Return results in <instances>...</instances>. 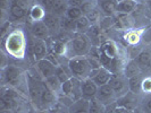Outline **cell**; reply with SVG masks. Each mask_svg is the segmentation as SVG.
<instances>
[{
	"label": "cell",
	"mask_w": 151,
	"mask_h": 113,
	"mask_svg": "<svg viewBox=\"0 0 151 113\" xmlns=\"http://www.w3.org/2000/svg\"><path fill=\"white\" fill-rule=\"evenodd\" d=\"M29 41L25 31L21 27L12 28L5 38L1 40V50L16 60H23L26 57Z\"/></svg>",
	"instance_id": "1"
},
{
	"label": "cell",
	"mask_w": 151,
	"mask_h": 113,
	"mask_svg": "<svg viewBox=\"0 0 151 113\" xmlns=\"http://www.w3.org/2000/svg\"><path fill=\"white\" fill-rule=\"evenodd\" d=\"M26 75L27 72L21 66L9 63L7 67L1 69V86H9L16 88L29 97Z\"/></svg>",
	"instance_id": "2"
},
{
	"label": "cell",
	"mask_w": 151,
	"mask_h": 113,
	"mask_svg": "<svg viewBox=\"0 0 151 113\" xmlns=\"http://www.w3.org/2000/svg\"><path fill=\"white\" fill-rule=\"evenodd\" d=\"M68 45V58L73 57H86L93 46L90 38L86 34L75 33L73 38L67 43Z\"/></svg>",
	"instance_id": "3"
},
{
	"label": "cell",
	"mask_w": 151,
	"mask_h": 113,
	"mask_svg": "<svg viewBox=\"0 0 151 113\" xmlns=\"http://www.w3.org/2000/svg\"><path fill=\"white\" fill-rule=\"evenodd\" d=\"M68 66H69V69L72 71L73 77H76V78H78L81 80L88 79L90 77L91 67L86 57H73V58H69Z\"/></svg>",
	"instance_id": "4"
},
{
	"label": "cell",
	"mask_w": 151,
	"mask_h": 113,
	"mask_svg": "<svg viewBox=\"0 0 151 113\" xmlns=\"http://www.w3.org/2000/svg\"><path fill=\"white\" fill-rule=\"evenodd\" d=\"M29 48L31 49V57L34 61L45 59L49 53V46H48L47 40L34 38L32 35L29 41Z\"/></svg>",
	"instance_id": "5"
},
{
	"label": "cell",
	"mask_w": 151,
	"mask_h": 113,
	"mask_svg": "<svg viewBox=\"0 0 151 113\" xmlns=\"http://www.w3.org/2000/svg\"><path fill=\"white\" fill-rule=\"evenodd\" d=\"M114 17H115V28L119 32H126L133 28H137L134 14L117 13Z\"/></svg>",
	"instance_id": "6"
},
{
	"label": "cell",
	"mask_w": 151,
	"mask_h": 113,
	"mask_svg": "<svg viewBox=\"0 0 151 113\" xmlns=\"http://www.w3.org/2000/svg\"><path fill=\"white\" fill-rule=\"evenodd\" d=\"M141 96L142 95H139V94H135V93L129 90L125 95H123V96L117 98L116 104H117V106L124 107V109L129 110L131 112H133V111H135L136 109L140 106Z\"/></svg>",
	"instance_id": "7"
},
{
	"label": "cell",
	"mask_w": 151,
	"mask_h": 113,
	"mask_svg": "<svg viewBox=\"0 0 151 113\" xmlns=\"http://www.w3.org/2000/svg\"><path fill=\"white\" fill-rule=\"evenodd\" d=\"M110 87L113 88L115 92L117 98L125 95L129 90V78H126L123 74H118V75H113L110 82H109Z\"/></svg>",
	"instance_id": "8"
},
{
	"label": "cell",
	"mask_w": 151,
	"mask_h": 113,
	"mask_svg": "<svg viewBox=\"0 0 151 113\" xmlns=\"http://www.w3.org/2000/svg\"><path fill=\"white\" fill-rule=\"evenodd\" d=\"M96 98L99 99L104 105H106V106L110 105V104H113V103H116V101H117V96H116L115 92H114L113 88L110 87L109 84L99 87Z\"/></svg>",
	"instance_id": "9"
},
{
	"label": "cell",
	"mask_w": 151,
	"mask_h": 113,
	"mask_svg": "<svg viewBox=\"0 0 151 113\" xmlns=\"http://www.w3.org/2000/svg\"><path fill=\"white\" fill-rule=\"evenodd\" d=\"M86 35L90 38L91 43L93 46H100L107 38H109L106 35V33L102 31L99 24H92L89 31L86 32Z\"/></svg>",
	"instance_id": "10"
},
{
	"label": "cell",
	"mask_w": 151,
	"mask_h": 113,
	"mask_svg": "<svg viewBox=\"0 0 151 113\" xmlns=\"http://www.w3.org/2000/svg\"><path fill=\"white\" fill-rule=\"evenodd\" d=\"M30 33L34 38L40 40H48L51 36V33L43 21L30 23Z\"/></svg>",
	"instance_id": "11"
},
{
	"label": "cell",
	"mask_w": 151,
	"mask_h": 113,
	"mask_svg": "<svg viewBox=\"0 0 151 113\" xmlns=\"http://www.w3.org/2000/svg\"><path fill=\"white\" fill-rule=\"evenodd\" d=\"M113 77V74L105 67H101L100 69H96V70H91L90 72V79H92L94 83L100 86H104L109 84L110 79Z\"/></svg>",
	"instance_id": "12"
},
{
	"label": "cell",
	"mask_w": 151,
	"mask_h": 113,
	"mask_svg": "<svg viewBox=\"0 0 151 113\" xmlns=\"http://www.w3.org/2000/svg\"><path fill=\"white\" fill-rule=\"evenodd\" d=\"M48 46H49V51L57 54L58 57H68V45L67 43L60 41L59 38L56 36H50L47 40Z\"/></svg>",
	"instance_id": "13"
},
{
	"label": "cell",
	"mask_w": 151,
	"mask_h": 113,
	"mask_svg": "<svg viewBox=\"0 0 151 113\" xmlns=\"http://www.w3.org/2000/svg\"><path fill=\"white\" fill-rule=\"evenodd\" d=\"M141 34L142 28H133L126 32H122L121 40L124 43V46L141 44Z\"/></svg>",
	"instance_id": "14"
},
{
	"label": "cell",
	"mask_w": 151,
	"mask_h": 113,
	"mask_svg": "<svg viewBox=\"0 0 151 113\" xmlns=\"http://www.w3.org/2000/svg\"><path fill=\"white\" fill-rule=\"evenodd\" d=\"M35 69L38 70V72L40 76L45 79L48 77H51L56 74V68L57 66H55L52 62L48 60V59H42V60L35 61Z\"/></svg>",
	"instance_id": "15"
},
{
	"label": "cell",
	"mask_w": 151,
	"mask_h": 113,
	"mask_svg": "<svg viewBox=\"0 0 151 113\" xmlns=\"http://www.w3.org/2000/svg\"><path fill=\"white\" fill-rule=\"evenodd\" d=\"M57 94L49 90L47 86L43 90L41 97H40V105H39V110H49L50 107H52L56 103H57Z\"/></svg>",
	"instance_id": "16"
},
{
	"label": "cell",
	"mask_w": 151,
	"mask_h": 113,
	"mask_svg": "<svg viewBox=\"0 0 151 113\" xmlns=\"http://www.w3.org/2000/svg\"><path fill=\"white\" fill-rule=\"evenodd\" d=\"M99 86L92 79L88 78L82 82V98L90 101L97 96Z\"/></svg>",
	"instance_id": "17"
},
{
	"label": "cell",
	"mask_w": 151,
	"mask_h": 113,
	"mask_svg": "<svg viewBox=\"0 0 151 113\" xmlns=\"http://www.w3.org/2000/svg\"><path fill=\"white\" fill-rule=\"evenodd\" d=\"M60 18L58 15L53 13H47L43 18V23L48 26V28L51 33V36H55L60 31Z\"/></svg>",
	"instance_id": "18"
},
{
	"label": "cell",
	"mask_w": 151,
	"mask_h": 113,
	"mask_svg": "<svg viewBox=\"0 0 151 113\" xmlns=\"http://www.w3.org/2000/svg\"><path fill=\"white\" fill-rule=\"evenodd\" d=\"M97 4L104 16L114 17L117 14V5H118L117 0H97Z\"/></svg>",
	"instance_id": "19"
},
{
	"label": "cell",
	"mask_w": 151,
	"mask_h": 113,
	"mask_svg": "<svg viewBox=\"0 0 151 113\" xmlns=\"http://www.w3.org/2000/svg\"><path fill=\"white\" fill-rule=\"evenodd\" d=\"M29 17V10L24 9L23 7L13 4L12 7L8 11V21L10 22H16V21H22L24 18Z\"/></svg>",
	"instance_id": "20"
},
{
	"label": "cell",
	"mask_w": 151,
	"mask_h": 113,
	"mask_svg": "<svg viewBox=\"0 0 151 113\" xmlns=\"http://www.w3.org/2000/svg\"><path fill=\"white\" fill-rule=\"evenodd\" d=\"M45 14H47V11L45 10V8L40 5L38 1H35L29 10V17L27 18L30 19V23L40 22V21H43Z\"/></svg>",
	"instance_id": "21"
},
{
	"label": "cell",
	"mask_w": 151,
	"mask_h": 113,
	"mask_svg": "<svg viewBox=\"0 0 151 113\" xmlns=\"http://www.w3.org/2000/svg\"><path fill=\"white\" fill-rule=\"evenodd\" d=\"M140 74H143L142 69L140 68V66L137 65L135 59H129V60L126 61L125 63V67H124V70H123V75L125 76L126 78H132L134 76H137Z\"/></svg>",
	"instance_id": "22"
},
{
	"label": "cell",
	"mask_w": 151,
	"mask_h": 113,
	"mask_svg": "<svg viewBox=\"0 0 151 113\" xmlns=\"http://www.w3.org/2000/svg\"><path fill=\"white\" fill-rule=\"evenodd\" d=\"M136 62L140 66V68L142 69V71H145V69L148 67V65L150 63L151 61V46H147L144 48L143 50L140 52V54L136 57Z\"/></svg>",
	"instance_id": "23"
},
{
	"label": "cell",
	"mask_w": 151,
	"mask_h": 113,
	"mask_svg": "<svg viewBox=\"0 0 151 113\" xmlns=\"http://www.w3.org/2000/svg\"><path fill=\"white\" fill-rule=\"evenodd\" d=\"M144 76H145V74H140V75L129 78V88L131 92L139 94V95H142V82H143Z\"/></svg>",
	"instance_id": "24"
},
{
	"label": "cell",
	"mask_w": 151,
	"mask_h": 113,
	"mask_svg": "<svg viewBox=\"0 0 151 113\" xmlns=\"http://www.w3.org/2000/svg\"><path fill=\"white\" fill-rule=\"evenodd\" d=\"M89 104L90 101L80 98L69 106V113H89Z\"/></svg>",
	"instance_id": "25"
},
{
	"label": "cell",
	"mask_w": 151,
	"mask_h": 113,
	"mask_svg": "<svg viewBox=\"0 0 151 113\" xmlns=\"http://www.w3.org/2000/svg\"><path fill=\"white\" fill-rule=\"evenodd\" d=\"M137 8V4L133 0L119 1L117 5V13L121 14H133Z\"/></svg>",
	"instance_id": "26"
},
{
	"label": "cell",
	"mask_w": 151,
	"mask_h": 113,
	"mask_svg": "<svg viewBox=\"0 0 151 113\" xmlns=\"http://www.w3.org/2000/svg\"><path fill=\"white\" fill-rule=\"evenodd\" d=\"M72 83H73V90H72V98L74 101H77L80 98H82V82L81 79L72 77Z\"/></svg>",
	"instance_id": "27"
},
{
	"label": "cell",
	"mask_w": 151,
	"mask_h": 113,
	"mask_svg": "<svg viewBox=\"0 0 151 113\" xmlns=\"http://www.w3.org/2000/svg\"><path fill=\"white\" fill-rule=\"evenodd\" d=\"M45 83L47 85V87L49 90H51L52 92H55L56 94H59L61 90V83L59 82V79L56 77V75L48 77L45 79Z\"/></svg>",
	"instance_id": "28"
},
{
	"label": "cell",
	"mask_w": 151,
	"mask_h": 113,
	"mask_svg": "<svg viewBox=\"0 0 151 113\" xmlns=\"http://www.w3.org/2000/svg\"><path fill=\"white\" fill-rule=\"evenodd\" d=\"M60 30L76 33V21L68 18L67 16H63L60 18Z\"/></svg>",
	"instance_id": "29"
},
{
	"label": "cell",
	"mask_w": 151,
	"mask_h": 113,
	"mask_svg": "<svg viewBox=\"0 0 151 113\" xmlns=\"http://www.w3.org/2000/svg\"><path fill=\"white\" fill-rule=\"evenodd\" d=\"M91 22L88 19L86 16H82L81 18H78L76 21V33H83L86 34V32L89 31V28L91 27Z\"/></svg>",
	"instance_id": "30"
},
{
	"label": "cell",
	"mask_w": 151,
	"mask_h": 113,
	"mask_svg": "<svg viewBox=\"0 0 151 113\" xmlns=\"http://www.w3.org/2000/svg\"><path fill=\"white\" fill-rule=\"evenodd\" d=\"M68 2L67 0H56V4H55V7H53L52 13L58 15L59 17L66 15V11L68 9Z\"/></svg>",
	"instance_id": "31"
},
{
	"label": "cell",
	"mask_w": 151,
	"mask_h": 113,
	"mask_svg": "<svg viewBox=\"0 0 151 113\" xmlns=\"http://www.w3.org/2000/svg\"><path fill=\"white\" fill-rule=\"evenodd\" d=\"M89 113H106V105H104L96 97L92 98L89 104Z\"/></svg>",
	"instance_id": "32"
},
{
	"label": "cell",
	"mask_w": 151,
	"mask_h": 113,
	"mask_svg": "<svg viewBox=\"0 0 151 113\" xmlns=\"http://www.w3.org/2000/svg\"><path fill=\"white\" fill-rule=\"evenodd\" d=\"M141 44L144 48L151 46V25H147L142 28V34H141Z\"/></svg>",
	"instance_id": "33"
},
{
	"label": "cell",
	"mask_w": 151,
	"mask_h": 113,
	"mask_svg": "<svg viewBox=\"0 0 151 113\" xmlns=\"http://www.w3.org/2000/svg\"><path fill=\"white\" fill-rule=\"evenodd\" d=\"M86 17H88V19L91 22V24H98V23L102 19L104 14H102V11L100 10V8L97 6V7L91 11L90 14L86 15Z\"/></svg>",
	"instance_id": "34"
},
{
	"label": "cell",
	"mask_w": 151,
	"mask_h": 113,
	"mask_svg": "<svg viewBox=\"0 0 151 113\" xmlns=\"http://www.w3.org/2000/svg\"><path fill=\"white\" fill-rule=\"evenodd\" d=\"M140 107L142 109V111L144 113H151V94H147V95L141 96Z\"/></svg>",
	"instance_id": "35"
},
{
	"label": "cell",
	"mask_w": 151,
	"mask_h": 113,
	"mask_svg": "<svg viewBox=\"0 0 151 113\" xmlns=\"http://www.w3.org/2000/svg\"><path fill=\"white\" fill-rule=\"evenodd\" d=\"M65 16H67L68 18H70L73 21H77L78 18H81L83 16V13L80 7H68Z\"/></svg>",
	"instance_id": "36"
},
{
	"label": "cell",
	"mask_w": 151,
	"mask_h": 113,
	"mask_svg": "<svg viewBox=\"0 0 151 113\" xmlns=\"http://www.w3.org/2000/svg\"><path fill=\"white\" fill-rule=\"evenodd\" d=\"M97 6H98L97 0H85V1H84V4L81 6V10H82L83 15L86 16L88 14H90L91 11L97 7Z\"/></svg>",
	"instance_id": "37"
},
{
	"label": "cell",
	"mask_w": 151,
	"mask_h": 113,
	"mask_svg": "<svg viewBox=\"0 0 151 113\" xmlns=\"http://www.w3.org/2000/svg\"><path fill=\"white\" fill-rule=\"evenodd\" d=\"M151 94V75H145L142 82V95Z\"/></svg>",
	"instance_id": "38"
},
{
	"label": "cell",
	"mask_w": 151,
	"mask_h": 113,
	"mask_svg": "<svg viewBox=\"0 0 151 113\" xmlns=\"http://www.w3.org/2000/svg\"><path fill=\"white\" fill-rule=\"evenodd\" d=\"M57 101L60 103V104H63V105L67 106V107H69V106L72 105L75 101L73 99V98L70 97V96H67V95H64V94H61V93H59V94H57Z\"/></svg>",
	"instance_id": "39"
},
{
	"label": "cell",
	"mask_w": 151,
	"mask_h": 113,
	"mask_svg": "<svg viewBox=\"0 0 151 113\" xmlns=\"http://www.w3.org/2000/svg\"><path fill=\"white\" fill-rule=\"evenodd\" d=\"M49 113H69V107L63 105L59 102H57L52 107H50L49 110Z\"/></svg>",
	"instance_id": "40"
},
{
	"label": "cell",
	"mask_w": 151,
	"mask_h": 113,
	"mask_svg": "<svg viewBox=\"0 0 151 113\" xmlns=\"http://www.w3.org/2000/svg\"><path fill=\"white\" fill-rule=\"evenodd\" d=\"M72 90H73V83H72V79H69L67 82L61 84V90L60 93L64 95H67L72 97Z\"/></svg>",
	"instance_id": "41"
},
{
	"label": "cell",
	"mask_w": 151,
	"mask_h": 113,
	"mask_svg": "<svg viewBox=\"0 0 151 113\" xmlns=\"http://www.w3.org/2000/svg\"><path fill=\"white\" fill-rule=\"evenodd\" d=\"M39 4L45 8V10L47 13H52L53 7H55V4H56V0H37Z\"/></svg>",
	"instance_id": "42"
},
{
	"label": "cell",
	"mask_w": 151,
	"mask_h": 113,
	"mask_svg": "<svg viewBox=\"0 0 151 113\" xmlns=\"http://www.w3.org/2000/svg\"><path fill=\"white\" fill-rule=\"evenodd\" d=\"M86 58H88V61H89V63H90L91 70L100 69V68L102 67V65H101V62H100V59L94 58V57H91V55H86Z\"/></svg>",
	"instance_id": "43"
},
{
	"label": "cell",
	"mask_w": 151,
	"mask_h": 113,
	"mask_svg": "<svg viewBox=\"0 0 151 113\" xmlns=\"http://www.w3.org/2000/svg\"><path fill=\"white\" fill-rule=\"evenodd\" d=\"M143 6L144 10H145V15L148 16V18L151 19V0H144Z\"/></svg>",
	"instance_id": "44"
},
{
	"label": "cell",
	"mask_w": 151,
	"mask_h": 113,
	"mask_svg": "<svg viewBox=\"0 0 151 113\" xmlns=\"http://www.w3.org/2000/svg\"><path fill=\"white\" fill-rule=\"evenodd\" d=\"M85 0H67L68 6L69 7H80L84 4Z\"/></svg>",
	"instance_id": "45"
},
{
	"label": "cell",
	"mask_w": 151,
	"mask_h": 113,
	"mask_svg": "<svg viewBox=\"0 0 151 113\" xmlns=\"http://www.w3.org/2000/svg\"><path fill=\"white\" fill-rule=\"evenodd\" d=\"M114 113H133V112H131V111L126 110V109H124V107H121V106H116L115 112Z\"/></svg>",
	"instance_id": "46"
},
{
	"label": "cell",
	"mask_w": 151,
	"mask_h": 113,
	"mask_svg": "<svg viewBox=\"0 0 151 113\" xmlns=\"http://www.w3.org/2000/svg\"><path fill=\"white\" fill-rule=\"evenodd\" d=\"M133 113H144V112H143V111H142V109H141V107L139 106V107L136 109L135 111H133Z\"/></svg>",
	"instance_id": "47"
},
{
	"label": "cell",
	"mask_w": 151,
	"mask_h": 113,
	"mask_svg": "<svg viewBox=\"0 0 151 113\" xmlns=\"http://www.w3.org/2000/svg\"><path fill=\"white\" fill-rule=\"evenodd\" d=\"M0 113H14L12 110H9V109H7V110H4V111H0Z\"/></svg>",
	"instance_id": "48"
},
{
	"label": "cell",
	"mask_w": 151,
	"mask_h": 113,
	"mask_svg": "<svg viewBox=\"0 0 151 113\" xmlns=\"http://www.w3.org/2000/svg\"><path fill=\"white\" fill-rule=\"evenodd\" d=\"M133 1H135L137 5H141V4H143L144 0H133Z\"/></svg>",
	"instance_id": "49"
},
{
	"label": "cell",
	"mask_w": 151,
	"mask_h": 113,
	"mask_svg": "<svg viewBox=\"0 0 151 113\" xmlns=\"http://www.w3.org/2000/svg\"><path fill=\"white\" fill-rule=\"evenodd\" d=\"M117 1H118V2H119V1H125V0H117Z\"/></svg>",
	"instance_id": "50"
},
{
	"label": "cell",
	"mask_w": 151,
	"mask_h": 113,
	"mask_svg": "<svg viewBox=\"0 0 151 113\" xmlns=\"http://www.w3.org/2000/svg\"><path fill=\"white\" fill-rule=\"evenodd\" d=\"M150 25H151V19H150Z\"/></svg>",
	"instance_id": "51"
}]
</instances>
